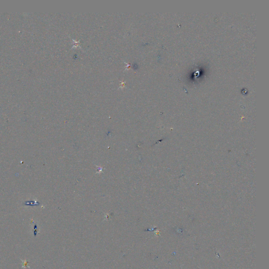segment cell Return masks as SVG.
I'll list each match as a JSON object with an SVG mask.
<instances>
[{"instance_id":"cell-1","label":"cell","mask_w":269,"mask_h":269,"mask_svg":"<svg viewBox=\"0 0 269 269\" xmlns=\"http://www.w3.org/2000/svg\"><path fill=\"white\" fill-rule=\"evenodd\" d=\"M27 264H28V262H26V261H24V264H23V265L25 266V267H26V266H27Z\"/></svg>"}]
</instances>
